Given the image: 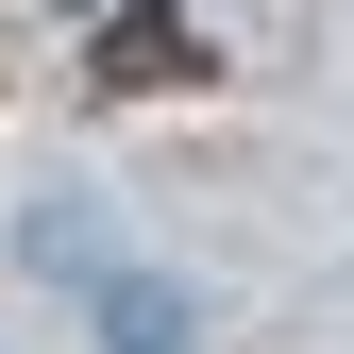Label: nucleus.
<instances>
[{"label":"nucleus","mask_w":354,"mask_h":354,"mask_svg":"<svg viewBox=\"0 0 354 354\" xmlns=\"http://www.w3.org/2000/svg\"><path fill=\"white\" fill-rule=\"evenodd\" d=\"M84 84H102V102H169V84H203L186 0H118V17H102V51H84Z\"/></svg>","instance_id":"f257e3e1"}]
</instances>
